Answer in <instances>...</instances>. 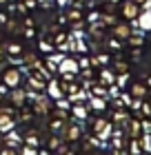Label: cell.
Listing matches in <instances>:
<instances>
[{
    "mask_svg": "<svg viewBox=\"0 0 151 155\" xmlns=\"http://www.w3.org/2000/svg\"><path fill=\"white\" fill-rule=\"evenodd\" d=\"M22 80H25L22 69H18V67H7L2 71V84L7 89H18L22 84Z\"/></svg>",
    "mask_w": 151,
    "mask_h": 155,
    "instance_id": "obj_1",
    "label": "cell"
},
{
    "mask_svg": "<svg viewBox=\"0 0 151 155\" xmlns=\"http://www.w3.org/2000/svg\"><path fill=\"white\" fill-rule=\"evenodd\" d=\"M140 9L142 7L138 2H133V0H125V2L120 5V16L127 20V22H136V18L140 16Z\"/></svg>",
    "mask_w": 151,
    "mask_h": 155,
    "instance_id": "obj_2",
    "label": "cell"
},
{
    "mask_svg": "<svg viewBox=\"0 0 151 155\" xmlns=\"http://www.w3.org/2000/svg\"><path fill=\"white\" fill-rule=\"evenodd\" d=\"M78 71H80V67H78V60H74V58H62V60H60L58 73H62V75H76Z\"/></svg>",
    "mask_w": 151,
    "mask_h": 155,
    "instance_id": "obj_3",
    "label": "cell"
},
{
    "mask_svg": "<svg viewBox=\"0 0 151 155\" xmlns=\"http://www.w3.org/2000/svg\"><path fill=\"white\" fill-rule=\"evenodd\" d=\"M131 27H129V22H116V25H113V38H116V40H120V42H127V38L129 36H131Z\"/></svg>",
    "mask_w": 151,
    "mask_h": 155,
    "instance_id": "obj_4",
    "label": "cell"
},
{
    "mask_svg": "<svg viewBox=\"0 0 151 155\" xmlns=\"http://www.w3.org/2000/svg\"><path fill=\"white\" fill-rule=\"evenodd\" d=\"M45 91H47V95L51 97V100H60V97L64 95L62 93V84L58 82V80H47V87H45Z\"/></svg>",
    "mask_w": 151,
    "mask_h": 155,
    "instance_id": "obj_5",
    "label": "cell"
},
{
    "mask_svg": "<svg viewBox=\"0 0 151 155\" xmlns=\"http://www.w3.org/2000/svg\"><path fill=\"white\" fill-rule=\"evenodd\" d=\"M51 97L49 95H36V104H33V109H36V113L38 115H45L49 113V109H51Z\"/></svg>",
    "mask_w": 151,
    "mask_h": 155,
    "instance_id": "obj_6",
    "label": "cell"
},
{
    "mask_svg": "<svg viewBox=\"0 0 151 155\" xmlns=\"http://www.w3.org/2000/svg\"><path fill=\"white\" fill-rule=\"evenodd\" d=\"M136 27L140 31H151V11H140V16L136 18Z\"/></svg>",
    "mask_w": 151,
    "mask_h": 155,
    "instance_id": "obj_7",
    "label": "cell"
},
{
    "mask_svg": "<svg viewBox=\"0 0 151 155\" xmlns=\"http://www.w3.org/2000/svg\"><path fill=\"white\" fill-rule=\"evenodd\" d=\"M13 126H16V122H13V115L9 113V111H0V133L11 131Z\"/></svg>",
    "mask_w": 151,
    "mask_h": 155,
    "instance_id": "obj_8",
    "label": "cell"
},
{
    "mask_svg": "<svg viewBox=\"0 0 151 155\" xmlns=\"http://www.w3.org/2000/svg\"><path fill=\"white\" fill-rule=\"evenodd\" d=\"M93 133H96L98 137H107L111 133V122H107V120H96V124H93Z\"/></svg>",
    "mask_w": 151,
    "mask_h": 155,
    "instance_id": "obj_9",
    "label": "cell"
},
{
    "mask_svg": "<svg viewBox=\"0 0 151 155\" xmlns=\"http://www.w3.org/2000/svg\"><path fill=\"white\" fill-rule=\"evenodd\" d=\"M27 84H29V89L31 91H38V93H40V91H45V87H47V80H42V78H38V75H29V78H27Z\"/></svg>",
    "mask_w": 151,
    "mask_h": 155,
    "instance_id": "obj_10",
    "label": "cell"
},
{
    "mask_svg": "<svg viewBox=\"0 0 151 155\" xmlns=\"http://www.w3.org/2000/svg\"><path fill=\"white\" fill-rule=\"evenodd\" d=\"M11 102L16 104V107H25V102H27V91L25 89H11Z\"/></svg>",
    "mask_w": 151,
    "mask_h": 155,
    "instance_id": "obj_11",
    "label": "cell"
},
{
    "mask_svg": "<svg viewBox=\"0 0 151 155\" xmlns=\"http://www.w3.org/2000/svg\"><path fill=\"white\" fill-rule=\"evenodd\" d=\"M100 84H105V87H116V73L109 71V69H102V71H100Z\"/></svg>",
    "mask_w": 151,
    "mask_h": 155,
    "instance_id": "obj_12",
    "label": "cell"
},
{
    "mask_svg": "<svg viewBox=\"0 0 151 155\" xmlns=\"http://www.w3.org/2000/svg\"><path fill=\"white\" fill-rule=\"evenodd\" d=\"M5 53H7V58H22L25 49L20 47V45H16V42H11V45L5 47Z\"/></svg>",
    "mask_w": 151,
    "mask_h": 155,
    "instance_id": "obj_13",
    "label": "cell"
},
{
    "mask_svg": "<svg viewBox=\"0 0 151 155\" xmlns=\"http://www.w3.org/2000/svg\"><path fill=\"white\" fill-rule=\"evenodd\" d=\"M147 93H149V89L145 87V84H140V82L131 87V97H136V100H145Z\"/></svg>",
    "mask_w": 151,
    "mask_h": 155,
    "instance_id": "obj_14",
    "label": "cell"
},
{
    "mask_svg": "<svg viewBox=\"0 0 151 155\" xmlns=\"http://www.w3.org/2000/svg\"><path fill=\"white\" fill-rule=\"evenodd\" d=\"M2 135L7 137L5 142H7V146H9V149H16V146L22 142V140L18 137V133H13V129H11V131H7V133H2Z\"/></svg>",
    "mask_w": 151,
    "mask_h": 155,
    "instance_id": "obj_15",
    "label": "cell"
},
{
    "mask_svg": "<svg viewBox=\"0 0 151 155\" xmlns=\"http://www.w3.org/2000/svg\"><path fill=\"white\" fill-rule=\"evenodd\" d=\"M64 137H67V140H78V137H80L78 124H67V126H64Z\"/></svg>",
    "mask_w": 151,
    "mask_h": 155,
    "instance_id": "obj_16",
    "label": "cell"
},
{
    "mask_svg": "<svg viewBox=\"0 0 151 155\" xmlns=\"http://www.w3.org/2000/svg\"><path fill=\"white\" fill-rule=\"evenodd\" d=\"M107 62H109V55H107V53H100V55H93V58L89 60V67H105L107 64Z\"/></svg>",
    "mask_w": 151,
    "mask_h": 155,
    "instance_id": "obj_17",
    "label": "cell"
},
{
    "mask_svg": "<svg viewBox=\"0 0 151 155\" xmlns=\"http://www.w3.org/2000/svg\"><path fill=\"white\" fill-rule=\"evenodd\" d=\"M91 95H98V97H107V95H109V89H107L105 87V84H93V87H91Z\"/></svg>",
    "mask_w": 151,
    "mask_h": 155,
    "instance_id": "obj_18",
    "label": "cell"
},
{
    "mask_svg": "<svg viewBox=\"0 0 151 155\" xmlns=\"http://www.w3.org/2000/svg\"><path fill=\"white\" fill-rule=\"evenodd\" d=\"M67 16H69V22H74V25L76 22H82V11L80 9H74V7H71Z\"/></svg>",
    "mask_w": 151,
    "mask_h": 155,
    "instance_id": "obj_19",
    "label": "cell"
},
{
    "mask_svg": "<svg viewBox=\"0 0 151 155\" xmlns=\"http://www.w3.org/2000/svg\"><path fill=\"white\" fill-rule=\"evenodd\" d=\"M74 115L78 120H84L87 117V107H84V104H74Z\"/></svg>",
    "mask_w": 151,
    "mask_h": 155,
    "instance_id": "obj_20",
    "label": "cell"
},
{
    "mask_svg": "<svg viewBox=\"0 0 151 155\" xmlns=\"http://www.w3.org/2000/svg\"><path fill=\"white\" fill-rule=\"evenodd\" d=\"M91 107L96 111H102L105 109V97H98V95H91Z\"/></svg>",
    "mask_w": 151,
    "mask_h": 155,
    "instance_id": "obj_21",
    "label": "cell"
},
{
    "mask_svg": "<svg viewBox=\"0 0 151 155\" xmlns=\"http://www.w3.org/2000/svg\"><path fill=\"white\" fill-rule=\"evenodd\" d=\"M113 67H116V73H118V75L127 73V69H129V67H127V62H122V60H118V62H116Z\"/></svg>",
    "mask_w": 151,
    "mask_h": 155,
    "instance_id": "obj_22",
    "label": "cell"
},
{
    "mask_svg": "<svg viewBox=\"0 0 151 155\" xmlns=\"http://www.w3.org/2000/svg\"><path fill=\"white\" fill-rule=\"evenodd\" d=\"M0 155H18V153H16V149H9V146H7V149L0 151Z\"/></svg>",
    "mask_w": 151,
    "mask_h": 155,
    "instance_id": "obj_23",
    "label": "cell"
},
{
    "mask_svg": "<svg viewBox=\"0 0 151 155\" xmlns=\"http://www.w3.org/2000/svg\"><path fill=\"white\" fill-rule=\"evenodd\" d=\"M60 126H62V120H53V122H51V129H53V131H58Z\"/></svg>",
    "mask_w": 151,
    "mask_h": 155,
    "instance_id": "obj_24",
    "label": "cell"
},
{
    "mask_svg": "<svg viewBox=\"0 0 151 155\" xmlns=\"http://www.w3.org/2000/svg\"><path fill=\"white\" fill-rule=\"evenodd\" d=\"M7 60V53H5V49L2 47H0V64H2V62Z\"/></svg>",
    "mask_w": 151,
    "mask_h": 155,
    "instance_id": "obj_25",
    "label": "cell"
},
{
    "mask_svg": "<svg viewBox=\"0 0 151 155\" xmlns=\"http://www.w3.org/2000/svg\"><path fill=\"white\" fill-rule=\"evenodd\" d=\"M71 2V0H56V5H60V7H67Z\"/></svg>",
    "mask_w": 151,
    "mask_h": 155,
    "instance_id": "obj_26",
    "label": "cell"
},
{
    "mask_svg": "<svg viewBox=\"0 0 151 155\" xmlns=\"http://www.w3.org/2000/svg\"><path fill=\"white\" fill-rule=\"evenodd\" d=\"M133 2H138V5L142 7V5H145V2H147V0H133Z\"/></svg>",
    "mask_w": 151,
    "mask_h": 155,
    "instance_id": "obj_27",
    "label": "cell"
},
{
    "mask_svg": "<svg viewBox=\"0 0 151 155\" xmlns=\"http://www.w3.org/2000/svg\"><path fill=\"white\" fill-rule=\"evenodd\" d=\"M5 20H7V16H5V13H0V22H5Z\"/></svg>",
    "mask_w": 151,
    "mask_h": 155,
    "instance_id": "obj_28",
    "label": "cell"
},
{
    "mask_svg": "<svg viewBox=\"0 0 151 155\" xmlns=\"http://www.w3.org/2000/svg\"><path fill=\"white\" fill-rule=\"evenodd\" d=\"M7 2H9V0H0V5H7Z\"/></svg>",
    "mask_w": 151,
    "mask_h": 155,
    "instance_id": "obj_29",
    "label": "cell"
}]
</instances>
